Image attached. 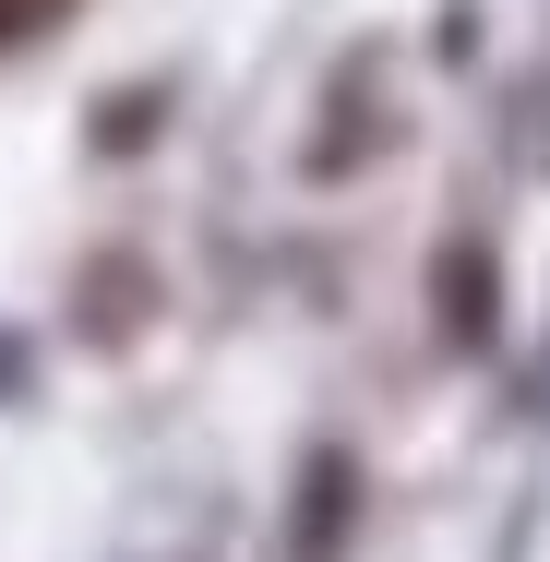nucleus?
<instances>
[{
  "label": "nucleus",
  "mask_w": 550,
  "mask_h": 562,
  "mask_svg": "<svg viewBox=\"0 0 550 562\" xmlns=\"http://www.w3.org/2000/svg\"><path fill=\"white\" fill-rule=\"evenodd\" d=\"M12 383H24V347H0V395H12Z\"/></svg>",
  "instance_id": "f257e3e1"
}]
</instances>
